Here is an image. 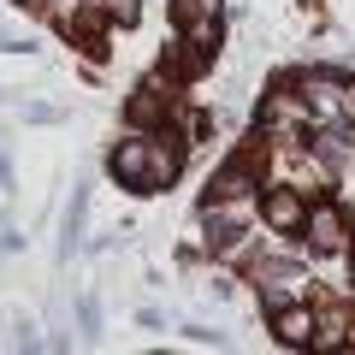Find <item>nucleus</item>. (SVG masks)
Here are the masks:
<instances>
[{
	"mask_svg": "<svg viewBox=\"0 0 355 355\" xmlns=\"http://www.w3.org/2000/svg\"><path fill=\"white\" fill-rule=\"evenodd\" d=\"M107 18H119V24H137V0H101Z\"/></svg>",
	"mask_w": 355,
	"mask_h": 355,
	"instance_id": "obj_9",
	"label": "nucleus"
},
{
	"mask_svg": "<svg viewBox=\"0 0 355 355\" xmlns=\"http://www.w3.org/2000/svg\"><path fill=\"white\" fill-rule=\"evenodd\" d=\"M261 125H266V130H279V137H296V130L314 125V113H308L302 95H272V101L261 107Z\"/></svg>",
	"mask_w": 355,
	"mask_h": 355,
	"instance_id": "obj_5",
	"label": "nucleus"
},
{
	"mask_svg": "<svg viewBox=\"0 0 355 355\" xmlns=\"http://www.w3.org/2000/svg\"><path fill=\"white\" fill-rule=\"evenodd\" d=\"M266 225L272 231H302V219H308V196L302 190H291V184H284V190H272L266 196Z\"/></svg>",
	"mask_w": 355,
	"mask_h": 355,
	"instance_id": "obj_6",
	"label": "nucleus"
},
{
	"mask_svg": "<svg viewBox=\"0 0 355 355\" xmlns=\"http://www.w3.org/2000/svg\"><path fill=\"white\" fill-rule=\"evenodd\" d=\"M338 107H343V125H355V77H343V89H338Z\"/></svg>",
	"mask_w": 355,
	"mask_h": 355,
	"instance_id": "obj_10",
	"label": "nucleus"
},
{
	"mask_svg": "<svg viewBox=\"0 0 355 355\" xmlns=\"http://www.w3.org/2000/svg\"><path fill=\"white\" fill-rule=\"evenodd\" d=\"M166 113H172V101H160V77H148L130 101V125H160Z\"/></svg>",
	"mask_w": 355,
	"mask_h": 355,
	"instance_id": "obj_8",
	"label": "nucleus"
},
{
	"mask_svg": "<svg viewBox=\"0 0 355 355\" xmlns=\"http://www.w3.org/2000/svg\"><path fill=\"white\" fill-rule=\"evenodd\" d=\"M178 166H184V142H178L172 130L148 137V178H142V190H166L178 178Z\"/></svg>",
	"mask_w": 355,
	"mask_h": 355,
	"instance_id": "obj_3",
	"label": "nucleus"
},
{
	"mask_svg": "<svg viewBox=\"0 0 355 355\" xmlns=\"http://www.w3.org/2000/svg\"><path fill=\"white\" fill-rule=\"evenodd\" d=\"M113 178H119V184H130V190H142V178H148V137L119 142V154H113Z\"/></svg>",
	"mask_w": 355,
	"mask_h": 355,
	"instance_id": "obj_7",
	"label": "nucleus"
},
{
	"mask_svg": "<svg viewBox=\"0 0 355 355\" xmlns=\"http://www.w3.org/2000/svg\"><path fill=\"white\" fill-rule=\"evenodd\" d=\"M272 331H279V343H291V349H314V331H320V314L308 302H291V308H272Z\"/></svg>",
	"mask_w": 355,
	"mask_h": 355,
	"instance_id": "obj_4",
	"label": "nucleus"
},
{
	"mask_svg": "<svg viewBox=\"0 0 355 355\" xmlns=\"http://www.w3.org/2000/svg\"><path fill=\"white\" fill-rule=\"evenodd\" d=\"M302 231H308V249L314 254H343L349 249V219H343V207H331V202H308Z\"/></svg>",
	"mask_w": 355,
	"mask_h": 355,
	"instance_id": "obj_1",
	"label": "nucleus"
},
{
	"mask_svg": "<svg viewBox=\"0 0 355 355\" xmlns=\"http://www.w3.org/2000/svg\"><path fill=\"white\" fill-rule=\"evenodd\" d=\"M291 89L308 101V113L320 119V125H343V107H338V89H343V77H326V71H302V77H291Z\"/></svg>",
	"mask_w": 355,
	"mask_h": 355,
	"instance_id": "obj_2",
	"label": "nucleus"
}]
</instances>
